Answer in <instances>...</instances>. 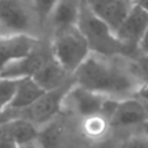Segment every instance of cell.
<instances>
[{
	"instance_id": "cell-1",
	"label": "cell",
	"mask_w": 148,
	"mask_h": 148,
	"mask_svg": "<svg viewBox=\"0 0 148 148\" xmlns=\"http://www.w3.org/2000/svg\"><path fill=\"white\" fill-rule=\"evenodd\" d=\"M72 77L81 87L115 100L134 97L144 84L131 58L97 53H90Z\"/></svg>"
},
{
	"instance_id": "cell-2",
	"label": "cell",
	"mask_w": 148,
	"mask_h": 148,
	"mask_svg": "<svg viewBox=\"0 0 148 148\" xmlns=\"http://www.w3.org/2000/svg\"><path fill=\"white\" fill-rule=\"evenodd\" d=\"M77 28L85 37L92 53L102 55H123L130 58L127 49L119 42L113 29L98 18L81 0Z\"/></svg>"
},
{
	"instance_id": "cell-3",
	"label": "cell",
	"mask_w": 148,
	"mask_h": 148,
	"mask_svg": "<svg viewBox=\"0 0 148 148\" xmlns=\"http://www.w3.org/2000/svg\"><path fill=\"white\" fill-rule=\"evenodd\" d=\"M92 53L77 25L54 33L51 55L68 73L72 75Z\"/></svg>"
},
{
	"instance_id": "cell-4",
	"label": "cell",
	"mask_w": 148,
	"mask_h": 148,
	"mask_svg": "<svg viewBox=\"0 0 148 148\" xmlns=\"http://www.w3.org/2000/svg\"><path fill=\"white\" fill-rule=\"evenodd\" d=\"M72 84L73 80L59 88H55V89L46 90L36 102L32 103L30 106L17 112V117L30 121L38 129L42 127L43 125L53 121L60 113V110L63 109L64 96Z\"/></svg>"
},
{
	"instance_id": "cell-5",
	"label": "cell",
	"mask_w": 148,
	"mask_h": 148,
	"mask_svg": "<svg viewBox=\"0 0 148 148\" xmlns=\"http://www.w3.org/2000/svg\"><path fill=\"white\" fill-rule=\"evenodd\" d=\"M106 98L108 96L81 87L73 81L64 96L63 109H67L70 113L81 118L90 117L95 114H100Z\"/></svg>"
},
{
	"instance_id": "cell-6",
	"label": "cell",
	"mask_w": 148,
	"mask_h": 148,
	"mask_svg": "<svg viewBox=\"0 0 148 148\" xmlns=\"http://www.w3.org/2000/svg\"><path fill=\"white\" fill-rule=\"evenodd\" d=\"M148 29V11L132 4L129 13L115 29V36L119 42L127 49L129 54H136L139 41ZM131 58V56H130Z\"/></svg>"
},
{
	"instance_id": "cell-7",
	"label": "cell",
	"mask_w": 148,
	"mask_h": 148,
	"mask_svg": "<svg viewBox=\"0 0 148 148\" xmlns=\"http://www.w3.org/2000/svg\"><path fill=\"white\" fill-rule=\"evenodd\" d=\"M0 30L4 34L33 36V23L21 0H0Z\"/></svg>"
},
{
	"instance_id": "cell-8",
	"label": "cell",
	"mask_w": 148,
	"mask_h": 148,
	"mask_svg": "<svg viewBox=\"0 0 148 148\" xmlns=\"http://www.w3.org/2000/svg\"><path fill=\"white\" fill-rule=\"evenodd\" d=\"M148 121V110L138 97H127L118 100L109 125L113 129H129L145 125Z\"/></svg>"
},
{
	"instance_id": "cell-9",
	"label": "cell",
	"mask_w": 148,
	"mask_h": 148,
	"mask_svg": "<svg viewBox=\"0 0 148 148\" xmlns=\"http://www.w3.org/2000/svg\"><path fill=\"white\" fill-rule=\"evenodd\" d=\"M38 43L36 37L28 34L0 33V71L11 62L29 54Z\"/></svg>"
},
{
	"instance_id": "cell-10",
	"label": "cell",
	"mask_w": 148,
	"mask_h": 148,
	"mask_svg": "<svg viewBox=\"0 0 148 148\" xmlns=\"http://www.w3.org/2000/svg\"><path fill=\"white\" fill-rule=\"evenodd\" d=\"M85 5L98 17L106 23L113 32L118 28L122 20L132 7V0H83Z\"/></svg>"
},
{
	"instance_id": "cell-11",
	"label": "cell",
	"mask_w": 148,
	"mask_h": 148,
	"mask_svg": "<svg viewBox=\"0 0 148 148\" xmlns=\"http://www.w3.org/2000/svg\"><path fill=\"white\" fill-rule=\"evenodd\" d=\"M50 55H46L39 49V45L29 54L11 62L3 70L0 71V77H11V79H23L32 77L37 71L41 68V66L45 63Z\"/></svg>"
},
{
	"instance_id": "cell-12",
	"label": "cell",
	"mask_w": 148,
	"mask_h": 148,
	"mask_svg": "<svg viewBox=\"0 0 148 148\" xmlns=\"http://www.w3.org/2000/svg\"><path fill=\"white\" fill-rule=\"evenodd\" d=\"M32 77L45 90L55 89L73 80L72 75L62 67L53 58V55H50V58L41 66V68Z\"/></svg>"
},
{
	"instance_id": "cell-13",
	"label": "cell",
	"mask_w": 148,
	"mask_h": 148,
	"mask_svg": "<svg viewBox=\"0 0 148 148\" xmlns=\"http://www.w3.org/2000/svg\"><path fill=\"white\" fill-rule=\"evenodd\" d=\"M81 0H59L50 13L47 21L53 33L77 25Z\"/></svg>"
},
{
	"instance_id": "cell-14",
	"label": "cell",
	"mask_w": 148,
	"mask_h": 148,
	"mask_svg": "<svg viewBox=\"0 0 148 148\" xmlns=\"http://www.w3.org/2000/svg\"><path fill=\"white\" fill-rule=\"evenodd\" d=\"M46 90L34 80L33 77H23L18 80L17 89L14 93V97L12 100L9 109L20 112V110L26 109L34 103L39 97H41ZM8 109V108H7Z\"/></svg>"
},
{
	"instance_id": "cell-15",
	"label": "cell",
	"mask_w": 148,
	"mask_h": 148,
	"mask_svg": "<svg viewBox=\"0 0 148 148\" xmlns=\"http://www.w3.org/2000/svg\"><path fill=\"white\" fill-rule=\"evenodd\" d=\"M37 140L42 148H64L68 144L66 125L54 118L39 129Z\"/></svg>"
},
{
	"instance_id": "cell-16",
	"label": "cell",
	"mask_w": 148,
	"mask_h": 148,
	"mask_svg": "<svg viewBox=\"0 0 148 148\" xmlns=\"http://www.w3.org/2000/svg\"><path fill=\"white\" fill-rule=\"evenodd\" d=\"M38 131L39 129L34 123L21 117H14L5 122L7 138L12 139L17 145H23L36 140L38 136Z\"/></svg>"
},
{
	"instance_id": "cell-17",
	"label": "cell",
	"mask_w": 148,
	"mask_h": 148,
	"mask_svg": "<svg viewBox=\"0 0 148 148\" xmlns=\"http://www.w3.org/2000/svg\"><path fill=\"white\" fill-rule=\"evenodd\" d=\"M109 127V119L102 114H95L83 118V131L88 138L92 139L103 136Z\"/></svg>"
},
{
	"instance_id": "cell-18",
	"label": "cell",
	"mask_w": 148,
	"mask_h": 148,
	"mask_svg": "<svg viewBox=\"0 0 148 148\" xmlns=\"http://www.w3.org/2000/svg\"><path fill=\"white\" fill-rule=\"evenodd\" d=\"M18 80L20 79L0 77V112L9 108L16 93Z\"/></svg>"
},
{
	"instance_id": "cell-19",
	"label": "cell",
	"mask_w": 148,
	"mask_h": 148,
	"mask_svg": "<svg viewBox=\"0 0 148 148\" xmlns=\"http://www.w3.org/2000/svg\"><path fill=\"white\" fill-rule=\"evenodd\" d=\"M59 0H33V7L36 11L37 17L39 18L42 24L46 23L50 16V13L53 12L54 7L56 5Z\"/></svg>"
},
{
	"instance_id": "cell-20",
	"label": "cell",
	"mask_w": 148,
	"mask_h": 148,
	"mask_svg": "<svg viewBox=\"0 0 148 148\" xmlns=\"http://www.w3.org/2000/svg\"><path fill=\"white\" fill-rule=\"evenodd\" d=\"M135 64H136L138 72L144 83L148 84V54H139L135 58Z\"/></svg>"
},
{
	"instance_id": "cell-21",
	"label": "cell",
	"mask_w": 148,
	"mask_h": 148,
	"mask_svg": "<svg viewBox=\"0 0 148 148\" xmlns=\"http://www.w3.org/2000/svg\"><path fill=\"white\" fill-rule=\"evenodd\" d=\"M122 148H148V138L143 136H131L125 140Z\"/></svg>"
},
{
	"instance_id": "cell-22",
	"label": "cell",
	"mask_w": 148,
	"mask_h": 148,
	"mask_svg": "<svg viewBox=\"0 0 148 148\" xmlns=\"http://www.w3.org/2000/svg\"><path fill=\"white\" fill-rule=\"evenodd\" d=\"M135 97L139 98V100L144 103V106L147 108V110H148V84L147 83H144L142 87L139 88V90L136 92Z\"/></svg>"
},
{
	"instance_id": "cell-23",
	"label": "cell",
	"mask_w": 148,
	"mask_h": 148,
	"mask_svg": "<svg viewBox=\"0 0 148 148\" xmlns=\"http://www.w3.org/2000/svg\"><path fill=\"white\" fill-rule=\"evenodd\" d=\"M138 50H139L140 54H148V29L145 30V33L143 34L142 39L139 41Z\"/></svg>"
},
{
	"instance_id": "cell-24",
	"label": "cell",
	"mask_w": 148,
	"mask_h": 148,
	"mask_svg": "<svg viewBox=\"0 0 148 148\" xmlns=\"http://www.w3.org/2000/svg\"><path fill=\"white\" fill-rule=\"evenodd\" d=\"M0 148H18V145L9 138L0 139Z\"/></svg>"
},
{
	"instance_id": "cell-25",
	"label": "cell",
	"mask_w": 148,
	"mask_h": 148,
	"mask_svg": "<svg viewBox=\"0 0 148 148\" xmlns=\"http://www.w3.org/2000/svg\"><path fill=\"white\" fill-rule=\"evenodd\" d=\"M18 148H42V145L38 143V140H33V142H29L26 144H23V145H18Z\"/></svg>"
},
{
	"instance_id": "cell-26",
	"label": "cell",
	"mask_w": 148,
	"mask_h": 148,
	"mask_svg": "<svg viewBox=\"0 0 148 148\" xmlns=\"http://www.w3.org/2000/svg\"><path fill=\"white\" fill-rule=\"evenodd\" d=\"M132 3L139 5V7H142V8L145 9V11H148V0H132Z\"/></svg>"
},
{
	"instance_id": "cell-27",
	"label": "cell",
	"mask_w": 148,
	"mask_h": 148,
	"mask_svg": "<svg viewBox=\"0 0 148 148\" xmlns=\"http://www.w3.org/2000/svg\"><path fill=\"white\" fill-rule=\"evenodd\" d=\"M7 138V134H5V122L0 119V139H4Z\"/></svg>"
},
{
	"instance_id": "cell-28",
	"label": "cell",
	"mask_w": 148,
	"mask_h": 148,
	"mask_svg": "<svg viewBox=\"0 0 148 148\" xmlns=\"http://www.w3.org/2000/svg\"><path fill=\"white\" fill-rule=\"evenodd\" d=\"M145 125H147V127H148V121H147V123H145Z\"/></svg>"
}]
</instances>
